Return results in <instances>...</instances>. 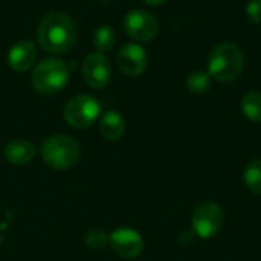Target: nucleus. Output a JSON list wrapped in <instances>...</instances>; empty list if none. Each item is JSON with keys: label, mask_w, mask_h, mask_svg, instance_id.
<instances>
[{"label": "nucleus", "mask_w": 261, "mask_h": 261, "mask_svg": "<svg viewBox=\"0 0 261 261\" xmlns=\"http://www.w3.org/2000/svg\"><path fill=\"white\" fill-rule=\"evenodd\" d=\"M92 43H93V47L98 50V52H109L115 47L116 44V35H115V31L107 26V24H101L98 26L95 31H93V35H92Z\"/></svg>", "instance_id": "4468645a"}, {"label": "nucleus", "mask_w": 261, "mask_h": 261, "mask_svg": "<svg viewBox=\"0 0 261 261\" xmlns=\"http://www.w3.org/2000/svg\"><path fill=\"white\" fill-rule=\"evenodd\" d=\"M83 80L92 89H104L112 80V66L106 54L102 52H92L89 54L81 66Z\"/></svg>", "instance_id": "6e6552de"}, {"label": "nucleus", "mask_w": 261, "mask_h": 261, "mask_svg": "<svg viewBox=\"0 0 261 261\" xmlns=\"http://www.w3.org/2000/svg\"><path fill=\"white\" fill-rule=\"evenodd\" d=\"M40 154L43 162L54 170H69L81 158V147L69 135H54L41 142Z\"/></svg>", "instance_id": "7ed1b4c3"}, {"label": "nucleus", "mask_w": 261, "mask_h": 261, "mask_svg": "<svg viewBox=\"0 0 261 261\" xmlns=\"http://www.w3.org/2000/svg\"><path fill=\"white\" fill-rule=\"evenodd\" d=\"M35 153H37L35 145L26 139H14V141L8 142L5 147V151H3L5 159L9 164L17 165V167L29 164L35 158Z\"/></svg>", "instance_id": "f8f14e48"}, {"label": "nucleus", "mask_w": 261, "mask_h": 261, "mask_svg": "<svg viewBox=\"0 0 261 261\" xmlns=\"http://www.w3.org/2000/svg\"><path fill=\"white\" fill-rule=\"evenodd\" d=\"M245 67V55L242 49L231 41L219 43L210 54L208 73L220 83L236 81Z\"/></svg>", "instance_id": "f03ea898"}, {"label": "nucleus", "mask_w": 261, "mask_h": 261, "mask_svg": "<svg viewBox=\"0 0 261 261\" xmlns=\"http://www.w3.org/2000/svg\"><path fill=\"white\" fill-rule=\"evenodd\" d=\"M242 112L243 115L252 121L261 122V92H249L242 98Z\"/></svg>", "instance_id": "2eb2a0df"}, {"label": "nucleus", "mask_w": 261, "mask_h": 261, "mask_svg": "<svg viewBox=\"0 0 261 261\" xmlns=\"http://www.w3.org/2000/svg\"><path fill=\"white\" fill-rule=\"evenodd\" d=\"M144 3H147V5H150V6H159V5H162L165 0H142Z\"/></svg>", "instance_id": "aec40b11"}, {"label": "nucleus", "mask_w": 261, "mask_h": 261, "mask_svg": "<svg viewBox=\"0 0 261 261\" xmlns=\"http://www.w3.org/2000/svg\"><path fill=\"white\" fill-rule=\"evenodd\" d=\"M246 15L254 24L261 23V0H251L246 6Z\"/></svg>", "instance_id": "6ab92c4d"}, {"label": "nucleus", "mask_w": 261, "mask_h": 261, "mask_svg": "<svg viewBox=\"0 0 261 261\" xmlns=\"http://www.w3.org/2000/svg\"><path fill=\"white\" fill-rule=\"evenodd\" d=\"M37 44L31 40H20L8 50V66L14 72H26L37 61Z\"/></svg>", "instance_id": "9b49d317"}, {"label": "nucleus", "mask_w": 261, "mask_h": 261, "mask_svg": "<svg viewBox=\"0 0 261 261\" xmlns=\"http://www.w3.org/2000/svg\"><path fill=\"white\" fill-rule=\"evenodd\" d=\"M211 87V75L205 70H194L187 76V89L194 95H202Z\"/></svg>", "instance_id": "f3484780"}, {"label": "nucleus", "mask_w": 261, "mask_h": 261, "mask_svg": "<svg viewBox=\"0 0 261 261\" xmlns=\"http://www.w3.org/2000/svg\"><path fill=\"white\" fill-rule=\"evenodd\" d=\"M109 245L112 251L125 260H132L141 255L144 249V240L141 234L130 228H119L109 236Z\"/></svg>", "instance_id": "1a4fd4ad"}, {"label": "nucleus", "mask_w": 261, "mask_h": 261, "mask_svg": "<svg viewBox=\"0 0 261 261\" xmlns=\"http://www.w3.org/2000/svg\"><path fill=\"white\" fill-rule=\"evenodd\" d=\"M125 34L136 41H151L159 32L158 18L145 9H132L122 21Z\"/></svg>", "instance_id": "0eeeda50"}, {"label": "nucleus", "mask_w": 261, "mask_h": 261, "mask_svg": "<svg viewBox=\"0 0 261 261\" xmlns=\"http://www.w3.org/2000/svg\"><path fill=\"white\" fill-rule=\"evenodd\" d=\"M243 180L251 193L261 194V159H255L248 164L243 173Z\"/></svg>", "instance_id": "dca6fc26"}, {"label": "nucleus", "mask_w": 261, "mask_h": 261, "mask_svg": "<svg viewBox=\"0 0 261 261\" xmlns=\"http://www.w3.org/2000/svg\"><path fill=\"white\" fill-rule=\"evenodd\" d=\"M225 222L223 210L219 203L206 200L196 206L191 217V228L194 236L203 240H210L219 234Z\"/></svg>", "instance_id": "39448f33"}, {"label": "nucleus", "mask_w": 261, "mask_h": 261, "mask_svg": "<svg viewBox=\"0 0 261 261\" xmlns=\"http://www.w3.org/2000/svg\"><path fill=\"white\" fill-rule=\"evenodd\" d=\"M99 133L107 141H118L122 138L125 132V121L124 116L116 110L106 112L99 119Z\"/></svg>", "instance_id": "ddd939ff"}, {"label": "nucleus", "mask_w": 261, "mask_h": 261, "mask_svg": "<svg viewBox=\"0 0 261 261\" xmlns=\"http://www.w3.org/2000/svg\"><path fill=\"white\" fill-rule=\"evenodd\" d=\"M116 63L119 70L127 76H138L144 73L148 66V54L147 50L136 43L124 44L116 57Z\"/></svg>", "instance_id": "9d476101"}, {"label": "nucleus", "mask_w": 261, "mask_h": 261, "mask_svg": "<svg viewBox=\"0 0 261 261\" xmlns=\"http://www.w3.org/2000/svg\"><path fill=\"white\" fill-rule=\"evenodd\" d=\"M78 28L75 20L61 11L49 12L37 28V41L43 50L50 54L69 52L76 43Z\"/></svg>", "instance_id": "f257e3e1"}, {"label": "nucleus", "mask_w": 261, "mask_h": 261, "mask_svg": "<svg viewBox=\"0 0 261 261\" xmlns=\"http://www.w3.org/2000/svg\"><path fill=\"white\" fill-rule=\"evenodd\" d=\"M84 245L92 251H102L109 245V236L101 229H92L86 232Z\"/></svg>", "instance_id": "a211bd4d"}, {"label": "nucleus", "mask_w": 261, "mask_h": 261, "mask_svg": "<svg viewBox=\"0 0 261 261\" xmlns=\"http://www.w3.org/2000/svg\"><path fill=\"white\" fill-rule=\"evenodd\" d=\"M101 106L92 95H75L64 106V119L73 128H87L99 116Z\"/></svg>", "instance_id": "423d86ee"}, {"label": "nucleus", "mask_w": 261, "mask_h": 261, "mask_svg": "<svg viewBox=\"0 0 261 261\" xmlns=\"http://www.w3.org/2000/svg\"><path fill=\"white\" fill-rule=\"evenodd\" d=\"M70 76V66L60 58H44L32 70L31 83L40 95H55L63 90Z\"/></svg>", "instance_id": "20e7f679"}]
</instances>
